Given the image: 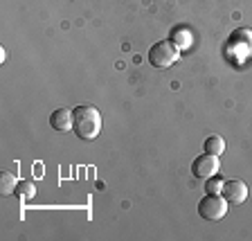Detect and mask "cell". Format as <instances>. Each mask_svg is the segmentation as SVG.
Here are the masks:
<instances>
[{"mask_svg": "<svg viewBox=\"0 0 252 241\" xmlns=\"http://www.w3.org/2000/svg\"><path fill=\"white\" fill-rule=\"evenodd\" d=\"M72 129L81 140H94L101 131V113L94 106H77L72 110Z\"/></svg>", "mask_w": 252, "mask_h": 241, "instance_id": "obj_1", "label": "cell"}, {"mask_svg": "<svg viewBox=\"0 0 252 241\" xmlns=\"http://www.w3.org/2000/svg\"><path fill=\"white\" fill-rule=\"evenodd\" d=\"M180 59V50L171 41H158L149 50V63L153 68H169Z\"/></svg>", "mask_w": 252, "mask_h": 241, "instance_id": "obj_2", "label": "cell"}, {"mask_svg": "<svg viewBox=\"0 0 252 241\" xmlns=\"http://www.w3.org/2000/svg\"><path fill=\"white\" fill-rule=\"evenodd\" d=\"M227 54L234 57L236 61L250 59L252 57V30H248V27L236 30L230 36V41H227Z\"/></svg>", "mask_w": 252, "mask_h": 241, "instance_id": "obj_3", "label": "cell"}, {"mask_svg": "<svg viewBox=\"0 0 252 241\" xmlns=\"http://www.w3.org/2000/svg\"><path fill=\"white\" fill-rule=\"evenodd\" d=\"M198 214L207 221H220L227 214V199L223 194H205L198 203Z\"/></svg>", "mask_w": 252, "mask_h": 241, "instance_id": "obj_4", "label": "cell"}, {"mask_svg": "<svg viewBox=\"0 0 252 241\" xmlns=\"http://www.w3.org/2000/svg\"><path fill=\"white\" fill-rule=\"evenodd\" d=\"M219 169H220L219 156H212V153H203V156H198L191 163V173H194V178H200V180H207L212 176H216Z\"/></svg>", "mask_w": 252, "mask_h": 241, "instance_id": "obj_5", "label": "cell"}, {"mask_svg": "<svg viewBox=\"0 0 252 241\" xmlns=\"http://www.w3.org/2000/svg\"><path fill=\"white\" fill-rule=\"evenodd\" d=\"M220 194L227 199V203H243L248 199V185L239 178H230V180H225Z\"/></svg>", "mask_w": 252, "mask_h": 241, "instance_id": "obj_6", "label": "cell"}, {"mask_svg": "<svg viewBox=\"0 0 252 241\" xmlns=\"http://www.w3.org/2000/svg\"><path fill=\"white\" fill-rule=\"evenodd\" d=\"M50 126L54 131H70L72 129V110L70 108H57L50 115Z\"/></svg>", "mask_w": 252, "mask_h": 241, "instance_id": "obj_7", "label": "cell"}, {"mask_svg": "<svg viewBox=\"0 0 252 241\" xmlns=\"http://www.w3.org/2000/svg\"><path fill=\"white\" fill-rule=\"evenodd\" d=\"M16 187H18V178H16L14 172H2L0 173V192H2V196L14 194Z\"/></svg>", "mask_w": 252, "mask_h": 241, "instance_id": "obj_8", "label": "cell"}, {"mask_svg": "<svg viewBox=\"0 0 252 241\" xmlns=\"http://www.w3.org/2000/svg\"><path fill=\"white\" fill-rule=\"evenodd\" d=\"M205 153H212V156H220V153L225 151V140L220 136H210L205 140Z\"/></svg>", "mask_w": 252, "mask_h": 241, "instance_id": "obj_9", "label": "cell"}, {"mask_svg": "<svg viewBox=\"0 0 252 241\" xmlns=\"http://www.w3.org/2000/svg\"><path fill=\"white\" fill-rule=\"evenodd\" d=\"M14 194L21 201H32L36 196V185L32 183V180H18V187H16Z\"/></svg>", "mask_w": 252, "mask_h": 241, "instance_id": "obj_10", "label": "cell"}, {"mask_svg": "<svg viewBox=\"0 0 252 241\" xmlns=\"http://www.w3.org/2000/svg\"><path fill=\"white\" fill-rule=\"evenodd\" d=\"M191 34H189L187 30H183V27H178V30H173V34H171V43L178 50H183V47H189V43H191Z\"/></svg>", "mask_w": 252, "mask_h": 241, "instance_id": "obj_11", "label": "cell"}, {"mask_svg": "<svg viewBox=\"0 0 252 241\" xmlns=\"http://www.w3.org/2000/svg\"><path fill=\"white\" fill-rule=\"evenodd\" d=\"M223 185H225V180L220 178V176H212V178L205 180V192H207V194H220V192H223Z\"/></svg>", "mask_w": 252, "mask_h": 241, "instance_id": "obj_12", "label": "cell"}, {"mask_svg": "<svg viewBox=\"0 0 252 241\" xmlns=\"http://www.w3.org/2000/svg\"><path fill=\"white\" fill-rule=\"evenodd\" d=\"M5 59H7V50L2 47V50H0V61H5Z\"/></svg>", "mask_w": 252, "mask_h": 241, "instance_id": "obj_13", "label": "cell"}]
</instances>
